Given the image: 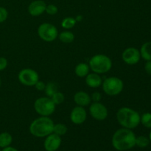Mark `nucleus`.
<instances>
[{"mask_svg":"<svg viewBox=\"0 0 151 151\" xmlns=\"http://www.w3.org/2000/svg\"><path fill=\"white\" fill-rule=\"evenodd\" d=\"M136 135L131 129L120 128L115 131L112 137V145L119 151H125L136 145Z\"/></svg>","mask_w":151,"mask_h":151,"instance_id":"obj_1","label":"nucleus"},{"mask_svg":"<svg viewBox=\"0 0 151 151\" xmlns=\"http://www.w3.org/2000/svg\"><path fill=\"white\" fill-rule=\"evenodd\" d=\"M54 122L49 116L37 118L29 125V132L35 137L43 138L53 133Z\"/></svg>","mask_w":151,"mask_h":151,"instance_id":"obj_2","label":"nucleus"},{"mask_svg":"<svg viewBox=\"0 0 151 151\" xmlns=\"http://www.w3.org/2000/svg\"><path fill=\"white\" fill-rule=\"evenodd\" d=\"M116 119L123 128L134 129L140 123V115L130 108H121L116 112Z\"/></svg>","mask_w":151,"mask_h":151,"instance_id":"obj_3","label":"nucleus"},{"mask_svg":"<svg viewBox=\"0 0 151 151\" xmlns=\"http://www.w3.org/2000/svg\"><path fill=\"white\" fill-rule=\"evenodd\" d=\"M89 67L94 73L105 74L109 72L112 67V61L110 58L105 55H96L91 58Z\"/></svg>","mask_w":151,"mask_h":151,"instance_id":"obj_4","label":"nucleus"},{"mask_svg":"<svg viewBox=\"0 0 151 151\" xmlns=\"http://www.w3.org/2000/svg\"><path fill=\"white\" fill-rule=\"evenodd\" d=\"M56 105L53 103L51 98L43 97L38 98L34 103V109L39 115L43 116H49L55 111Z\"/></svg>","mask_w":151,"mask_h":151,"instance_id":"obj_5","label":"nucleus"},{"mask_svg":"<svg viewBox=\"0 0 151 151\" xmlns=\"http://www.w3.org/2000/svg\"><path fill=\"white\" fill-rule=\"evenodd\" d=\"M103 90L107 95L116 96L123 90L124 84L121 79L116 77H111L105 80L102 83Z\"/></svg>","mask_w":151,"mask_h":151,"instance_id":"obj_6","label":"nucleus"},{"mask_svg":"<svg viewBox=\"0 0 151 151\" xmlns=\"http://www.w3.org/2000/svg\"><path fill=\"white\" fill-rule=\"evenodd\" d=\"M38 35L43 41L52 42L57 38L58 31L55 26L50 23H43L38 27Z\"/></svg>","mask_w":151,"mask_h":151,"instance_id":"obj_7","label":"nucleus"},{"mask_svg":"<svg viewBox=\"0 0 151 151\" xmlns=\"http://www.w3.org/2000/svg\"><path fill=\"white\" fill-rule=\"evenodd\" d=\"M19 82L27 86H33L39 81V76L36 71L32 69H24L18 75Z\"/></svg>","mask_w":151,"mask_h":151,"instance_id":"obj_8","label":"nucleus"},{"mask_svg":"<svg viewBox=\"0 0 151 151\" xmlns=\"http://www.w3.org/2000/svg\"><path fill=\"white\" fill-rule=\"evenodd\" d=\"M89 112L91 116L97 120L102 121L107 118L109 112L108 109L103 103L100 102H94L90 104Z\"/></svg>","mask_w":151,"mask_h":151,"instance_id":"obj_9","label":"nucleus"},{"mask_svg":"<svg viewBox=\"0 0 151 151\" xmlns=\"http://www.w3.org/2000/svg\"><path fill=\"white\" fill-rule=\"evenodd\" d=\"M122 58L125 63L128 65L137 64L141 58L140 52L134 47L125 49L122 55Z\"/></svg>","mask_w":151,"mask_h":151,"instance_id":"obj_10","label":"nucleus"},{"mask_svg":"<svg viewBox=\"0 0 151 151\" xmlns=\"http://www.w3.org/2000/svg\"><path fill=\"white\" fill-rule=\"evenodd\" d=\"M61 145V138L60 136L52 133L46 137L44 142V147L47 151H56Z\"/></svg>","mask_w":151,"mask_h":151,"instance_id":"obj_11","label":"nucleus"},{"mask_svg":"<svg viewBox=\"0 0 151 151\" xmlns=\"http://www.w3.org/2000/svg\"><path fill=\"white\" fill-rule=\"evenodd\" d=\"M87 113L84 107L76 106L72 109L70 114V119L75 125H81L86 120Z\"/></svg>","mask_w":151,"mask_h":151,"instance_id":"obj_12","label":"nucleus"},{"mask_svg":"<svg viewBox=\"0 0 151 151\" xmlns=\"http://www.w3.org/2000/svg\"><path fill=\"white\" fill-rule=\"evenodd\" d=\"M46 4L45 1L43 0H35L32 1L28 6V13L32 16H38L45 12Z\"/></svg>","mask_w":151,"mask_h":151,"instance_id":"obj_13","label":"nucleus"},{"mask_svg":"<svg viewBox=\"0 0 151 151\" xmlns=\"http://www.w3.org/2000/svg\"><path fill=\"white\" fill-rule=\"evenodd\" d=\"M74 101L78 106L86 107L91 104V99L89 94H87L86 91H80L75 93L74 95Z\"/></svg>","mask_w":151,"mask_h":151,"instance_id":"obj_14","label":"nucleus"},{"mask_svg":"<svg viewBox=\"0 0 151 151\" xmlns=\"http://www.w3.org/2000/svg\"><path fill=\"white\" fill-rule=\"evenodd\" d=\"M86 83L91 88H98L102 85L103 81L101 77L97 73L88 74L86 77Z\"/></svg>","mask_w":151,"mask_h":151,"instance_id":"obj_15","label":"nucleus"},{"mask_svg":"<svg viewBox=\"0 0 151 151\" xmlns=\"http://www.w3.org/2000/svg\"><path fill=\"white\" fill-rule=\"evenodd\" d=\"M90 67L88 64L85 63H81L76 66L75 69V72L76 75L79 78H85L89 73Z\"/></svg>","mask_w":151,"mask_h":151,"instance_id":"obj_16","label":"nucleus"},{"mask_svg":"<svg viewBox=\"0 0 151 151\" xmlns=\"http://www.w3.org/2000/svg\"><path fill=\"white\" fill-rule=\"evenodd\" d=\"M141 57L145 60H151V41L146 42L142 46L140 50Z\"/></svg>","mask_w":151,"mask_h":151,"instance_id":"obj_17","label":"nucleus"},{"mask_svg":"<svg viewBox=\"0 0 151 151\" xmlns=\"http://www.w3.org/2000/svg\"><path fill=\"white\" fill-rule=\"evenodd\" d=\"M13 137L9 133L3 132L0 134V148H4L11 145Z\"/></svg>","mask_w":151,"mask_h":151,"instance_id":"obj_18","label":"nucleus"},{"mask_svg":"<svg viewBox=\"0 0 151 151\" xmlns=\"http://www.w3.org/2000/svg\"><path fill=\"white\" fill-rule=\"evenodd\" d=\"M58 38L61 42L69 44L75 40V35L71 31H63L59 34Z\"/></svg>","mask_w":151,"mask_h":151,"instance_id":"obj_19","label":"nucleus"},{"mask_svg":"<svg viewBox=\"0 0 151 151\" xmlns=\"http://www.w3.org/2000/svg\"><path fill=\"white\" fill-rule=\"evenodd\" d=\"M44 91H45L46 94L48 96V97H51L55 93L58 91V85L55 83L50 82L46 85Z\"/></svg>","mask_w":151,"mask_h":151,"instance_id":"obj_20","label":"nucleus"},{"mask_svg":"<svg viewBox=\"0 0 151 151\" xmlns=\"http://www.w3.org/2000/svg\"><path fill=\"white\" fill-rule=\"evenodd\" d=\"M76 20H75V18L72 17H66L65 19H63L61 22V26L62 27L64 28V29H72L75 27V25L76 24Z\"/></svg>","mask_w":151,"mask_h":151,"instance_id":"obj_21","label":"nucleus"},{"mask_svg":"<svg viewBox=\"0 0 151 151\" xmlns=\"http://www.w3.org/2000/svg\"><path fill=\"white\" fill-rule=\"evenodd\" d=\"M67 130V127H66V125L62 123H58L56 125H54L53 133L61 137V136L65 135L66 134Z\"/></svg>","mask_w":151,"mask_h":151,"instance_id":"obj_22","label":"nucleus"},{"mask_svg":"<svg viewBox=\"0 0 151 151\" xmlns=\"http://www.w3.org/2000/svg\"><path fill=\"white\" fill-rule=\"evenodd\" d=\"M149 144H150V140L147 137H145V136H139L138 137H136V145H137L138 147L145 148V147H147Z\"/></svg>","mask_w":151,"mask_h":151,"instance_id":"obj_23","label":"nucleus"},{"mask_svg":"<svg viewBox=\"0 0 151 151\" xmlns=\"http://www.w3.org/2000/svg\"><path fill=\"white\" fill-rule=\"evenodd\" d=\"M140 122L145 128H151V113H145L140 116Z\"/></svg>","mask_w":151,"mask_h":151,"instance_id":"obj_24","label":"nucleus"},{"mask_svg":"<svg viewBox=\"0 0 151 151\" xmlns=\"http://www.w3.org/2000/svg\"><path fill=\"white\" fill-rule=\"evenodd\" d=\"M64 95L60 91H57L51 97V100L55 105H60L64 101Z\"/></svg>","mask_w":151,"mask_h":151,"instance_id":"obj_25","label":"nucleus"},{"mask_svg":"<svg viewBox=\"0 0 151 151\" xmlns=\"http://www.w3.org/2000/svg\"><path fill=\"white\" fill-rule=\"evenodd\" d=\"M46 13L49 15H51V16H54L55 15L56 13H58V7L55 4H48L46 7V10H45Z\"/></svg>","mask_w":151,"mask_h":151,"instance_id":"obj_26","label":"nucleus"},{"mask_svg":"<svg viewBox=\"0 0 151 151\" xmlns=\"http://www.w3.org/2000/svg\"><path fill=\"white\" fill-rule=\"evenodd\" d=\"M8 17V12L7 9L3 7H0V23L5 22Z\"/></svg>","mask_w":151,"mask_h":151,"instance_id":"obj_27","label":"nucleus"},{"mask_svg":"<svg viewBox=\"0 0 151 151\" xmlns=\"http://www.w3.org/2000/svg\"><path fill=\"white\" fill-rule=\"evenodd\" d=\"M7 66V60L4 57H0V72L4 70Z\"/></svg>","mask_w":151,"mask_h":151,"instance_id":"obj_28","label":"nucleus"},{"mask_svg":"<svg viewBox=\"0 0 151 151\" xmlns=\"http://www.w3.org/2000/svg\"><path fill=\"white\" fill-rule=\"evenodd\" d=\"M35 87L37 90H38V91H44V90L45 89L46 84L44 83L43 81H38V82L35 84Z\"/></svg>","mask_w":151,"mask_h":151,"instance_id":"obj_29","label":"nucleus"},{"mask_svg":"<svg viewBox=\"0 0 151 151\" xmlns=\"http://www.w3.org/2000/svg\"><path fill=\"white\" fill-rule=\"evenodd\" d=\"M101 98H102L101 94H100V92H97V91L93 93L92 95H91V99L94 102H100V100H101Z\"/></svg>","mask_w":151,"mask_h":151,"instance_id":"obj_30","label":"nucleus"},{"mask_svg":"<svg viewBox=\"0 0 151 151\" xmlns=\"http://www.w3.org/2000/svg\"><path fill=\"white\" fill-rule=\"evenodd\" d=\"M145 69L148 75H151V60H147L145 65Z\"/></svg>","mask_w":151,"mask_h":151,"instance_id":"obj_31","label":"nucleus"},{"mask_svg":"<svg viewBox=\"0 0 151 151\" xmlns=\"http://www.w3.org/2000/svg\"><path fill=\"white\" fill-rule=\"evenodd\" d=\"M1 151H19L15 147H11V146H8V147H6L2 149V150Z\"/></svg>","mask_w":151,"mask_h":151,"instance_id":"obj_32","label":"nucleus"},{"mask_svg":"<svg viewBox=\"0 0 151 151\" xmlns=\"http://www.w3.org/2000/svg\"><path fill=\"white\" fill-rule=\"evenodd\" d=\"M82 19H83L82 16H78L76 17V19H75V20H76V22H81Z\"/></svg>","mask_w":151,"mask_h":151,"instance_id":"obj_33","label":"nucleus"},{"mask_svg":"<svg viewBox=\"0 0 151 151\" xmlns=\"http://www.w3.org/2000/svg\"><path fill=\"white\" fill-rule=\"evenodd\" d=\"M150 140L151 141V131H150Z\"/></svg>","mask_w":151,"mask_h":151,"instance_id":"obj_34","label":"nucleus"},{"mask_svg":"<svg viewBox=\"0 0 151 151\" xmlns=\"http://www.w3.org/2000/svg\"><path fill=\"white\" fill-rule=\"evenodd\" d=\"M0 86H1V78H0Z\"/></svg>","mask_w":151,"mask_h":151,"instance_id":"obj_35","label":"nucleus"},{"mask_svg":"<svg viewBox=\"0 0 151 151\" xmlns=\"http://www.w3.org/2000/svg\"><path fill=\"white\" fill-rule=\"evenodd\" d=\"M0 151H1V150H0Z\"/></svg>","mask_w":151,"mask_h":151,"instance_id":"obj_36","label":"nucleus"}]
</instances>
